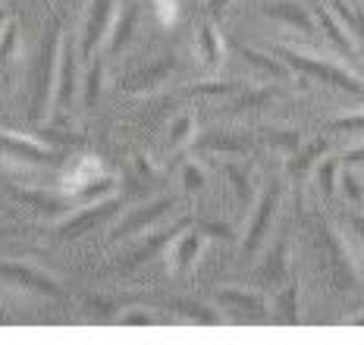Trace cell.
Masks as SVG:
<instances>
[{
	"label": "cell",
	"mask_w": 364,
	"mask_h": 345,
	"mask_svg": "<svg viewBox=\"0 0 364 345\" xmlns=\"http://www.w3.org/2000/svg\"><path fill=\"white\" fill-rule=\"evenodd\" d=\"M19 50V26L16 22H6L4 32H0V66H6Z\"/></svg>",
	"instance_id": "obj_27"
},
{
	"label": "cell",
	"mask_w": 364,
	"mask_h": 345,
	"mask_svg": "<svg viewBox=\"0 0 364 345\" xmlns=\"http://www.w3.org/2000/svg\"><path fill=\"white\" fill-rule=\"evenodd\" d=\"M132 26H135V6H126L123 16H117V22H113V38H110V48L113 50L126 48L129 35H132Z\"/></svg>",
	"instance_id": "obj_25"
},
{
	"label": "cell",
	"mask_w": 364,
	"mask_h": 345,
	"mask_svg": "<svg viewBox=\"0 0 364 345\" xmlns=\"http://www.w3.org/2000/svg\"><path fill=\"white\" fill-rule=\"evenodd\" d=\"M226 4H230V0H204V6H208V13H210V16H217V13L223 10Z\"/></svg>",
	"instance_id": "obj_40"
},
{
	"label": "cell",
	"mask_w": 364,
	"mask_h": 345,
	"mask_svg": "<svg viewBox=\"0 0 364 345\" xmlns=\"http://www.w3.org/2000/svg\"><path fill=\"white\" fill-rule=\"evenodd\" d=\"M201 148H210V151H220V154H245V141L242 138H230V135H210V138L201 141Z\"/></svg>",
	"instance_id": "obj_29"
},
{
	"label": "cell",
	"mask_w": 364,
	"mask_h": 345,
	"mask_svg": "<svg viewBox=\"0 0 364 345\" xmlns=\"http://www.w3.org/2000/svg\"><path fill=\"white\" fill-rule=\"evenodd\" d=\"M277 317L283 324H295L299 320V280H289L286 289L277 298Z\"/></svg>",
	"instance_id": "obj_21"
},
{
	"label": "cell",
	"mask_w": 364,
	"mask_h": 345,
	"mask_svg": "<svg viewBox=\"0 0 364 345\" xmlns=\"http://www.w3.org/2000/svg\"><path fill=\"white\" fill-rule=\"evenodd\" d=\"M195 54H198L204 70H220V66H223L226 44H223V35H220V28L210 19L198 28V38H195Z\"/></svg>",
	"instance_id": "obj_10"
},
{
	"label": "cell",
	"mask_w": 364,
	"mask_h": 345,
	"mask_svg": "<svg viewBox=\"0 0 364 345\" xmlns=\"http://www.w3.org/2000/svg\"><path fill=\"white\" fill-rule=\"evenodd\" d=\"M119 324L123 327H151L154 317H151L148 311H126V314H119Z\"/></svg>",
	"instance_id": "obj_37"
},
{
	"label": "cell",
	"mask_w": 364,
	"mask_h": 345,
	"mask_svg": "<svg viewBox=\"0 0 364 345\" xmlns=\"http://www.w3.org/2000/svg\"><path fill=\"white\" fill-rule=\"evenodd\" d=\"M264 141H267L270 148H279V151H286V154H295V148H299V132H292V129H267L264 132Z\"/></svg>",
	"instance_id": "obj_30"
},
{
	"label": "cell",
	"mask_w": 364,
	"mask_h": 345,
	"mask_svg": "<svg viewBox=\"0 0 364 345\" xmlns=\"http://www.w3.org/2000/svg\"><path fill=\"white\" fill-rule=\"evenodd\" d=\"M204 251V236L201 232H182V236L173 239V248H170V270L173 273H188V270H195V264H198Z\"/></svg>",
	"instance_id": "obj_8"
},
{
	"label": "cell",
	"mask_w": 364,
	"mask_h": 345,
	"mask_svg": "<svg viewBox=\"0 0 364 345\" xmlns=\"http://www.w3.org/2000/svg\"><path fill=\"white\" fill-rule=\"evenodd\" d=\"M101 82H104V66L101 63H91L88 72H85V94H82V104L91 110L101 97Z\"/></svg>",
	"instance_id": "obj_26"
},
{
	"label": "cell",
	"mask_w": 364,
	"mask_h": 345,
	"mask_svg": "<svg viewBox=\"0 0 364 345\" xmlns=\"http://www.w3.org/2000/svg\"><path fill=\"white\" fill-rule=\"evenodd\" d=\"M355 229H358V236L364 239V217H355Z\"/></svg>",
	"instance_id": "obj_44"
},
{
	"label": "cell",
	"mask_w": 364,
	"mask_h": 345,
	"mask_svg": "<svg viewBox=\"0 0 364 345\" xmlns=\"http://www.w3.org/2000/svg\"><path fill=\"white\" fill-rule=\"evenodd\" d=\"M267 16L279 19L289 28H299L301 35H314V13H308L299 0H277V4H267Z\"/></svg>",
	"instance_id": "obj_12"
},
{
	"label": "cell",
	"mask_w": 364,
	"mask_h": 345,
	"mask_svg": "<svg viewBox=\"0 0 364 345\" xmlns=\"http://www.w3.org/2000/svg\"><path fill=\"white\" fill-rule=\"evenodd\" d=\"M113 10H117V0H91V13L85 22V35H82V57H91L95 48L104 41V35L113 26Z\"/></svg>",
	"instance_id": "obj_3"
},
{
	"label": "cell",
	"mask_w": 364,
	"mask_h": 345,
	"mask_svg": "<svg viewBox=\"0 0 364 345\" xmlns=\"http://www.w3.org/2000/svg\"><path fill=\"white\" fill-rule=\"evenodd\" d=\"M195 94H230L236 92V85L232 82H201V85H192Z\"/></svg>",
	"instance_id": "obj_36"
},
{
	"label": "cell",
	"mask_w": 364,
	"mask_h": 345,
	"mask_svg": "<svg viewBox=\"0 0 364 345\" xmlns=\"http://www.w3.org/2000/svg\"><path fill=\"white\" fill-rule=\"evenodd\" d=\"M286 273H289V242H279L277 248L267 254V264H264V280L270 283H283Z\"/></svg>",
	"instance_id": "obj_18"
},
{
	"label": "cell",
	"mask_w": 364,
	"mask_h": 345,
	"mask_svg": "<svg viewBox=\"0 0 364 345\" xmlns=\"http://www.w3.org/2000/svg\"><path fill=\"white\" fill-rule=\"evenodd\" d=\"M4 26H6V16H4V13H0V32H4Z\"/></svg>",
	"instance_id": "obj_45"
},
{
	"label": "cell",
	"mask_w": 364,
	"mask_h": 345,
	"mask_svg": "<svg viewBox=\"0 0 364 345\" xmlns=\"http://www.w3.org/2000/svg\"><path fill=\"white\" fill-rule=\"evenodd\" d=\"M60 48H63V32H60V19L50 22V32H48V44L41 48L32 72V119L44 116L48 110V97L50 88H57V66H60Z\"/></svg>",
	"instance_id": "obj_2"
},
{
	"label": "cell",
	"mask_w": 364,
	"mask_h": 345,
	"mask_svg": "<svg viewBox=\"0 0 364 345\" xmlns=\"http://www.w3.org/2000/svg\"><path fill=\"white\" fill-rule=\"evenodd\" d=\"M154 16L161 26H173L179 16V0H154Z\"/></svg>",
	"instance_id": "obj_32"
},
{
	"label": "cell",
	"mask_w": 364,
	"mask_h": 345,
	"mask_svg": "<svg viewBox=\"0 0 364 345\" xmlns=\"http://www.w3.org/2000/svg\"><path fill=\"white\" fill-rule=\"evenodd\" d=\"M346 324H348V327H355V324H364V314H355V317H346Z\"/></svg>",
	"instance_id": "obj_43"
},
{
	"label": "cell",
	"mask_w": 364,
	"mask_h": 345,
	"mask_svg": "<svg viewBox=\"0 0 364 345\" xmlns=\"http://www.w3.org/2000/svg\"><path fill=\"white\" fill-rule=\"evenodd\" d=\"M339 185H343V192L348 195V201H352V204H361V198H364V195H361V185H358V179H355L348 170L343 172V176H339Z\"/></svg>",
	"instance_id": "obj_35"
},
{
	"label": "cell",
	"mask_w": 364,
	"mask_h": 345,
	"mask_svg": "<svg viewBox=\"0 0 364 345\" xmlns=\"http://www.w3.org/2000/svg\"><path fill=\"white\" fill-rule=\"evenodd\" d=\"M182 185H186V192L204 189V172H201L198 163H186V170H182Z\"/></svg>",
	"instance_id": "obj_33"
},
{
	"label": "cell",
	"mask_w": 364,
	"mask_h": 345,
	"mask_svg": "<svg viewBox=\"0 0 364 345\" xmlns=\"http://www.w3.org/2000/svg\"><path fill=\"white\" fill-rule=\"evenodd\" d=\"M0 276L6 280H16L22 286H32L38 292H48V295H60V286L54 283V276L41 273L35 267H26V264H0Z\"/></svg>",
	"instance_id": "obj_13"
},
{
	"label": "cell",
	"mask_w": 364,
	"mask_h": 345,
	"mask_svg": "<svg viewBox=\"0 0 364 345\" xmlns=\"http://www.w3.org/2000/svg\"><path fill=\"white\" fill-rule=\"evenodd\" d=\"M277 57H283V63L289 70H299L311 79H321L327 85H336V88H346L352 94H364V82L358 72L346 70V66L333 63V60L321 57V54H305V50H292V48H277Z\"/></svg>",
	"instance_id": "obj_1"
},
{
	"label": "cell",
	"mask_w": 364,
	"mask_h": 345,
	"mask_svg": "<svg viewBox=\"0 0 364 345\" xmlns=\"http://www.w3.org/2000/svg\"><path fill=\"white\" fill-rule=\"evenodd\" d=\"M204 232H208V236H223V239H230V229H226V226H204Z\"/></svg>",
	"instance_id": "obj_41"
},
{
	"label": "cell",
	"mask_w": 364,
	"mask_h": 345,
	"mask_svg": "<svg viewBox=\"0 0 364 345\" xmlns=\"http://www.w3.org/2000/svg\"><path fill=\"white\" fill-rule=\"evenodd\" d=\"M166 72H173V57H166V60H161V63L148 66V70L139 72V76H132L129 79V92H141V88L161 85V82L166 79Z\"/></svg>",
	"instance_id": "obj_20"
},
{
	"label": "cell",
	"mask_w": 364,
	"mask_h": 345,
	"mask_svg": "<svg viewBox=\"0 0 364 345\" xmlns=\"http://www.w3.org/2000/svg\"><path fill=\"white\" fill-rule=\"evenodd\" d=\"M113 207H117V198H107V201H97V204H82L79 211H75L70 220L60 226V236L66 239H75L82 236V232H88L91 226H97L101 220H107L113 214Z\"/></svg>",
	"instance_id": "obj_7"
},
{
	"label": "cell",
	"mask_w": 364,
	"mask_h": 345,
	"mask_svg": "<svg viewBox=\"0 0 364 345\" xmlns=\"http://www.w3.org/2000/svg\"><path fill=\"white\" fill-rule=\"evenodd\" d=\"M73 97H75V44L70 38V41H63V48H60V66H57V97H54V104H57L60 114L70 110Z\"/></svg>",
	"instance_id": "obj_6"
},
{
	"label": "cell",
	"mask_w": 364,
	"mask_h": 345,
	"mask_svg": "<svg viewBox=\"0 0 364 345\" xmlns=\"http://www.w3.org/2000/svg\"><path fill=\"white\" fill-rule=\"evenodd\" d=\"M364 160V145L352 148V151H346V163H361Z\"/></svg>",
	"instance_id": "obj_39"
},
{
	"label": "cell",
	"mask_w": 364,
	"mask_h": 345,
	"mask_svg": "<svg viewBox=\"0 0 364 345\" xmlns=\"http://www.w3.org/2000/svg\"><path fill=\"white\" fill-rule=\"evenodd\" d=\"M182 226H186V220H182V223H179V226H176V229H170V232H151V236H148V242H145V245H141V248H135V251H132V258H129V261H126V264H123V267H119V270H132V267L145 264V261L151 258V254H154L157 248H164V245H166V242H170V236H173V232H179Z\"/></svg>",
	"instance_id": "obj_17"
},
{
	"label": "cell",
	"mask_w": 364,
	"mask_h": 345,
	"mask_svg": "<svg viewBox=\"0 0 364 345\" xmlns=\"http://www.w3.org/2000/svg\"><path fill=\"white\" fill-rule=\"evenodd\" d=\"M277 204H279V189H270V192L261 198V204H257V214H255L252 226H248L245 245H242V251H245V254H255L257 248H261L264 236H267V229H270L273 214H277Z\"/></svg>",
	"instance_id": "obj_9"
},
{
	"label": "cell",
	"mask_w": 364,
	"mask_h": 345,
	"mask_svg": "<svg viewBox=\"0 0 364 345\" xmlns=\"http://www.w3.org/2000/svg\"><path fill=\"white\" fill-rule=\"evenodd\" d=\"M273 97H277V92H267V88H261V92H248V94H242L232 107L236 110H255V107H261V104H270Z\"/></svg>",
	"instance_id": "obj_31"
},
{
	"label": "cell",
	"mask_w": 364,
	"mask_h": 345,
	"mask_svg": "<svg viewBox=\"0 0 364 345\" xmlns=\"http://www.w3.org/2000/svg\"><path fill=\"white\" fill-rule=\"evenodd\" d=\"M336 172H339V160H336V157H327V160L317 167L314 182H317V189H321L323 198H333V192H336V182H339Z\"/></svg>",
	"instance_id": "obj_24"
},
{
	"label": "cell",
	"mask_w": 364,
	"mask_h": 345,
	"mask_svg": "<svg viewBox=\"0 0 364 345\" xmlns=\"http://www.w3.org/2000/svg\"><path fill=\"white\" fill-rule=\"evenodd\" d=\"M176 311L188 320V324H198V327H217L220 324L217 314L208 311L204 305H186V302H182V305H176Z\"/></svg>",
	"instance_id": "obj_28"
},
{
	"label": "cell",
	"mask_w": 364,
	"mask_h": 345,
	"mask_svg": "<svg viewBox=\"0 0 364 345\" xmlns=\"http://www.w3.org/2000/svg\"><path fill=\"white\" fill-rule=\"evenodd\" d=\"M104 163L97 160L95 154H79L70 160V167L63 170V195H70V198H75L85 185H91L95 179L104 176Z\"/></svg>",
	"instance_id": "obj_4"
},
{
	"label": "cell",
	"mask_w": 364,
	"mask_h": 345,
	"mask_svg": "<svg viewBox=\"0 0 364 345\" xmlns=\"http://www.w3.org/2000/svg\"><path fill=\"white\" fill-rule=\"evenodd\" d=\"M333 129H339V132H364V110L333 119Z\"/></svg>",
	"instance_id": "obj_34"
},
{
	"label": "cell",
	"mask_w": 364,
	"mask_h": 345,
	"mask_svg": "<svg viewBox=\"0 0 364 345\" xmlns=\"http://www.w3.org/2000/svg\"><path fill=\"white\" fill-rule=\"evenodd\" d=\"M13 198L28 204L38 214H57L70 207V195H44V192H28V189H13Z\"/></svg>",
	"instance_id": "obj_16"
},
{
	"label": "cell",
	"mask_w": 364,
	"mask_h": 345,
	"mask_svg": "<svg viewBox=\"0 0 364 345\" xmlns=\"http://www.w3.org/2000/svg\"><path fill=\"white\" fill-rule=\"evenodd\" d=\"M358 41H364V6L358 10Z\"/></svg>",
	"instance_id": "obj_42"
},
{
	"label": "cell",
	"mask_w": 364,
	"mask_h": 345,
	"mask_svg": "<svg viewBox=\"0 0 364 345\" xmlns=\"http://www.w3.org/2000/svg\"><path fill=\"white\" fill-rule=\"evenodd\" d=\"M0 148L6 151V157H16L26 163H50L54 151L48 145H41L32 135H19V132H0Z\"/></svg>",
	"instance_id": "obj_5"
},
{
	"label": "cell",
	"mask_w": 364,
	"mask_h": 345,
	"mask_svg": "<svg viewBox=\"0 0 364 345\" xmlns=\"http://www.w3.org/2000/svg\"><path fill=\"white\" fill-rule=\"evenodd\" d=\"M195 138V114H179L170 126V138H166V148L170 151H179L182 145Z\"/></svg>",
	"instance_id": "obj_22"
},
{
	"label": "cell",
	"mask_w": 364,
	"mask_h": 345,
	"mask_svg": "<svg viewBox=\"0 0 364 345\" xmlns=\"http://www.w3.org/2000/svg\"><path fill=\"white\" fill-rule=\"evenodd\" d=\"M314 19H317V26L323 28V35H327V38L336 44L339 50H343V54H348L352 60H358V57H361V54H358V38H355V35L348 32L343 22L333 16L330 6H317V10H314Z\"/></svg>",
	"instance_id": "obj_11"
},
{
	"label": "cell",
	"mask_w": 364,
	"mask_h": 345,
	"mask_svg": "<svg viewBox=\"0 0 364 345\" xmlns=\"http://www.w3.org/2000/svg\"><path fill=\"white\" fill-rule=\"evenodd\" d=\"M135 163H139V172H141V176H154V163H151L148 160V157H135Z\"/></svg>",
	"instance_id": "obj_38"
},
{
	"label": "cell",
	"mask_w": 364,
	"mask_h": 345,
	"mask_svg": "<svg viewBox=\"0 0 364 345\" xmlns=\"http://www.w3.org/2000/svg\"><path fill=\"white\" fill-rule=\"evenodd\" d=\"M242 57H245L255 70H261L264 76H273V79H286V76H289V66L279 63V60L270 57V54H261V50H255V48H242Z\"/></svg>",
	"instance_id": "obj_19"
},
{
	"label": "cell",
	"mask_w": 364,
	"mask_h": 345,
	"mask_svg": "<svg viewBox=\"0 0 364 345\" xmlns=\"http://www.w3.org/2000/svg\"><path fill=\"white\" fill-rule=\"evenodd\" d=\"M170 201H154V204H148V207H141V211H135V214H129L126 220H123V226H117V236L119 239H126V236H132V232H139V229H148V226H154L157 220H164L166 214H170Z\"/></svg>",
	"instance_id": "obj_14"
},
{
	"label": "cell",
	"mask_w": 364,
	"mask_h": 345,
	"mask_svg": "<svg viewBox=\"0 0 364 345\" xmlns=\"http://www.w3.org/2000/svg\"><path fill=\"white\" fill-rule=\"evenodd\" d=\"M217 305L236 307V311H245V314H264V311H267V298H264L261 292H245V289H223V292H217Z\"/></svg>",
	"instance_id": "obj_15"
},
{
	"label": "cell",
	"mask_w": 364,
	"mask_h": 345,
	"mask_svg": "<svg viewBox=\"0 0 364 345\" xmlns=\"http://www.w3.org/2000/svg\"><path fill=\"white\" fill-rule=\"evenodd\" d=\"M226 179H230V185H232V192H236V198L245 204L248 198H252V172H248L242 163H226Z\"/></svg>",
	"instance_id": "obj_23"
}]
</instances>
